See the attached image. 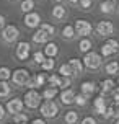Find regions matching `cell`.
I'll return each mask as SVG.
<instances>
[{
    "mask_svg": "<svg viewBox=\"0 0 119 124\" xmlns=\"http://www.w3.org/2000/svg\"><path fill=\"white\" fill-rule=\"evenodd\" d=\"M57 113H59V108H57V105L52 100H46L41 105V114L44 118H56Z\"/></svg>",
    "mask_w": 119,
    "mask_h": 124,
    "instance_id": "obj_1",
    "label": "cell"
},
{
    "mask_svg": "<svg viewBox=\"0 0 119 124\" xmlns=\"http://www.w3.org/2000/svg\"><path fill=\"white\" fill-rule=\"evenodd\" d=\"M25 105L28 106V108H31V109H34V108H38V106L41 105V95H39L34 88H31V90L25 95Z\"/></svg>",
    "mask_w": 119,
    "mask_h": 124,
    "instance_id": "obj_2",
    "label": "cell"
},
{
    "mask_svg": "<svg viewBox=\"0 0 119 124\" xmlns=\"http://www.w3.org/2000/svg\"><path fill=\"white\" fill-rule=\"evenodd\" d=\"M119 49V43L116 41V39H108L106 43L101 46V54L104 57L108 56H113V54H116Z\"/></svg>",
    "mask_w": 119,
    "mask_h": 124,
    "instance_id": "obj_3",
    "label": "cell"
},
{
    "mask_svg": "<svg viewBox=\"0 0 119 124\" xmlns=\"http://www.w3.org/2000/svg\"><path fill=\"white\" fill-rule=\"evenodd\" d=\"M83 62H85V65L88 69H98L101 65V56L96 54V52H87Z\"/></svg>",
    "mask_w": 119,
    "mask_h": 124,
    "instance_id": "obj_4",
    "label": "cell"
},
{
    "mask_svg": "<svg viewBox=\"0 0 119 124\" xmlns=\"http://www.w3.org/2000/svg\"><path fill=\"white\" fill-rule=\"evenodd\" d=\"M12 80L16 85H26L28 80H30V74H28V70H25V69H16L12 75Z\"/></svg>",
    "mask_w": 119,
    "mask_h": 124,
    "instance_id": "obj_5",
    "label": "cell"
},
{
    "mask_svg": "<svg viewBox=\"0 0 119 124\" xmlns=\"http://www.w3.org/2000/svg\"><path fill=\"white\" fill-rule=\"evenodd\" d=\"M75 33L80 34V36H87V34H90V33H91V25H90V21H87V20H77Z\"/></svg>",
    "mask_w": 119,
    "mask_h": 124,
    "instance_id": "obj_6",
    "label": "cell"
},
{
    "mask_svg": "<svg viewBox=\"0 0 119 124\" xmlns=\"http://www.w3.org/2000/svg\"><path fill=\"white\" fill-rule=\"evenodd\" d=\"M18 28L16 26H5L3 28V39H5L7 43H13V41H16V38H18Z\"/></svg>",
    "mask_w": 119,
    "mask_h": 124,
    "instance_id": "obj_7",
    "label": "cell"
},
{
    "mask_svg": "<svg viewBox=\"0 0 119 124\" xmlns=\"http://www.w3.org/2000/svg\"><path fill=\"white\" fill-rule=\"evenodd\" d=\"M7 109H8V113H12L13 116H15V114L21 113V109H23V101H21L20 98L10 100V101L7 103Z\"/></svg>",
    "mask_w": 119,
    "mask_h": 124,
    "instance_id": "obj_8",
    "label": "cell"
},
{
    "mask_svg": "<svg viewBox=\"0 0 119 124\" xmlns=\"http://www.w3.org/2000/svg\"><path fill=\"white\" fill-rule=\"evenodd\" d=\"M96 31H98V34H101V36H109V34H113L114 26L109 21H100L98 26H96Z\"/></svg>",
    "mask_w": 119,
    "mask_h": 124,
    "instance_id": "obj_9",
    "label": "cell"
},
{
    "mask_svg": "<svg viewBox=\"0 0 119 124\" xmlns=\"http://www.w3.org/2000/svg\"><path fill=\"white\" fill-rule=\"evenodd\" d=\"M28 56H30V44L23 41V43H20L16 46V57L21 59V61H26Z\"/></svg>",
    "mask_w": 119,
    "mask_h": 124,
    "instance_id": "obj_10",
    "label": "cell"
},
{
    "mask_svg": "<svg viewBox=\"0 0 119 124\" xmlns=\"http://www.w3.org/2000/svg\"><path fill=\"white\" fill-rule=\"evenodd\" d=\"M49 38H51V34L47 31L43 30V28H39V30L33 34V41H34V43H47Z\"/></svg>",
    "mask_w": 119,
    "mask_h": 124,
    "instance_id": "obj_11",
    "label": "cell"
},
{
    "mask_svg": "<svg viewBox=\"0 0 119 124\" xmlns=\"http://www.w3.org/2000/svg\"><path fill=\"white\" fill-rule=\"evenodd\" d=\"M25 23L26 26H30V28H34V26H38L39 23H41V16H39L38 13H28L25 16Z\"/></svg>",
    "mask_w": 119,
    "mask_h": 124,
    "instance_id": "obj_12",
    "label": "cell"
},
{
    "mask_svg": "<svg viewBox=\"0 0 119 124\" xmlns=\"http://www.w3.org/2000/svg\"><path fill=\"white\" fill-rule=\"evenodd\" d=\"M60 100H62L64 105H72V103L75 101V93H74V90H70V88L64 90V92L60 93Z\"/></svg>",
    "mask_w": 119,
    "mask_h": 124,
    "instance_id": "obj_13",
    "label": "cell"
},
{
    "mask_svg": "<svg viewBox=\"0 0 119 124\" xmlns=\"http://www.w3.org/2000/svg\"><path fill=\"white\" fill-rule=\"evenodd\" d=\"M93 108H95V111L98 113V114H104V111H106V101H104V96H103V95L95 100Z\"/></svg>",
    "mask_w": 119,
    "mask_h": 124,
    "instance_id": "obj_14",
    "label": "cell"
},
{
    "mask_svg": "<svg viewBox=\"0 0 119 124\" xmlns=\"http://www.w3.org/2000/svg\"><path fill=\"white\" fill-rule=\"evenodd\" d=\"M95 90H96V85H95L93 82H83L82 83V93L83 95L90 96L91 93H95Z\"/></svg>",
    "mask_w": 119,
    "mask_h": 124,
    "instance_id": "obj_15",
    "label": "cell"
},
{
    "mask_svg": "<svg viewBox=\"0 0 119 124\" xmlns=\"http://www.w3.org/2000/svg\"><path fill=\"white\" fill-rule=\"evenodd\" d=\"M113 88H114V82L111 80V78H106V80L101 82V95L113 92Z\"/></svg>",
    "mask_w": 119,
    "mask_h": 124,
    "instance_id": "obj_16",
    "label": "cell"
},
{
    "mask_svg": "<svg viewBox=\"0 0 119 124\" xmlns=\"http://www.w3.org/2000/svg\"><path fill=\"white\" fill-rule=\"evenodd\" d=\"M69 64H70V67H72V70H74V74H82L83 65H82V62L78 59H70Z\"/></svg>",
    "mask_w": 119,
    "mask_h": 124,
    "instance_id": "obj_17",
    "label": "cell"
},
{
    "mask_svg": "<svg viewBox=\"0 0 119 124\" xmlns=\"http://www.w3.org/2000/svg\"><path fill=\"white\" fill-rule=\"evenodd\" d=\"M114 8H116V3H114L113 0H106V2L101 3V12L103 13H111Z\"/></svg>",
    "mask_w": 119,
    "mask_h": 124,
    "instance_id": "obj_18",
    "label": "cell"
},
{
    "mask_svg": "<svg viewBox=\"0 0 119 124\" xmlns=\"http://www.w3.org/2000/svg\"><path fill=\"white\" fill-rule=\"evenodd\" d=\"M78 121V113L77 111H67L65 114V123L67 124H75Z\"/></svg>",
    "mask_w": 119,
    "mask_h": 124,
    "instance_id": "obj_19",
    "label": "cell"
},
{
    "mask_svg": "<svg viewBox=\"0 0 119 124\" xmlns=\"http://www.w3.org/2000/svg\"><path fill=\"white\" fill-rule=\"evenodd\" d=\"M44 54H46V56H49V57H54L57 54V44L49 43L47 46H46V49H44Z\"/></svg>",
    "mask_w": 119,
    "mask_h": 124,
    "instance_id": "obj_20",
    "label": "cell"
},
{
    "mask_svg": "<svg viewBox=\"0 0 119 124\" xmlns=\"http://www.w3.org/2000/svg\"><path fill=\"white\" fill-rule=\"evenodd\" d=\"M59 74L62 75V77H70V75L74 74V70L70 67V64H62L60 69H59Z\"/></svg>",
    "mask_w": 119,
    "mask_h": 124,
    "instance_id": "obj_21",
    "label": "cell"
},
{
    "mask_svg": "<svg viewBox=\"0 0 119 124\" xmlns=\"http://www.w3.org/2000/svg\"><path fill=\"white\" fill-rule=\"evenodd\" d=\"M52 16H54V18H64V16H65V8H64V7H60V5H57V7H54V8H52Z\"/></svg>",
    "mask_w": 119,
    "mask_h": 124,
    "instance_id": "obj_22",
    "label": "cell"
},
{
    "mask_svg": "<svg viewBox=\"0 0 119 124\" xmlns=\"http://www.w3.org/2000/svg\"><path fill=\"white\" fill-rule=\"evenodd\" d=\"M57 95V87H51V88H46L44 90V93H43V96L46 100H52L54 96Z\"/></svg>",
    "mask_w": 119,
    "mask_h": 124,
    "instance_id": "obj_23",
    "label": "cell"
},
{
    "mask_svg": "<svg viewBox=\"0 0 119 124\" xmlns=\"http://www.w3.org/2000/svg\"><path fill=\"white\" fill-rule=\"evenodd\" d=\"M33 8H34V2H33V0H23V2H21V10L25 13H30Z\"/></svg>",
    "mask_w": 119,
    "mask_h": 124,
    "instance_id": "obj_24",
    "label": "cell"
},
{
    "mask_svg": "<svg viewBox=\"0 0 119 124\" xmlns=\"http://www.w3.org/2000/svg\"><path fill=\"white\" fill-rule=\"evenodd\" d=\"M62 34H64V38H67V39H70V38H74L75 36V26H65L62 30Z\"/></svg>",
    "mask_w": 119,
    "mask_h": 124,
    "instance_id": "obj_25",
    "label": "cell"
},
{
    "mask_svg": "<svg viewBox=\"0 0 119 124\" xmlns=\"http://www.w3.org/2000/svg\"><path fill=\"white\" fill-rule=\"evenodd\" d=\"M33 80H34V85H36V87H43L44 83L47 82V77H46V74H38Z\"/></svg>",
    "mask_w": 119,
    "mask_h": 124,
    "instance_id": "obj_26",
    "label": "cell"
},
{
    "mask_svg": "<svg viewBox=\"0 0 119 124\" xmlns=\"http://www.w3.org/2000/svg\"><path fill=\"white\" fill-rule=\"evenodd\" d=\"M106 72L109 75L118 74V72H119V64H118V62H109V64L106 65Z\"/></svg>",
    "mask_w": 119,
    "mask_h": 124,
    "instance_id": "obj_27",
    "label": "cell"
},
{
    "mask_svg": "<svg viewBox=\"0 0 119 124\" xmlns=\"http://www.w3.org/2000/svg\"><path fill=\"white\" fill-rule=\"evenodd\" d=\"M10 93V85L7 83V80L0 82V96H7Z\"/></svg>",
    "mask_w": 119,
    "mask_h": 124,
    "instance_id": "obj_28",
    "label": "cell"
},
{
    "mask_svg": "<svg viewBox=\"0 0 119 124\" xmlns=\"http://www.w3.org/2000/svg\"><path fill=\"white\" fill-rule=\"evenodd\" d=\"M12 77V72L8 67H0V80H8Z\"/></svg>",
    "mask_w": 119,
    "mask_h": 124,
    "instance_id": "obj_29",
    "label": "cell"
},
{
    "mask_svg": "<svg viewBox=\"0 0 119 124\" xmlns=\"http://www.w3.org/2000/svg\"><path fill=\"white\" fill-rule=\"evenodd\" d=\"M41 65H43L44 70H52V69H54V59H52V57H47V59H44V62Z\"/></svg>",
    "mask_w": 119,
    "mask_h": 124,
    "instance_id": "obj_30",
    "label": "cell"
},
{
    "mask_svg": "<svg viewBox=\"0 0 119 124\" xmlns=\"http://www.w3.org/2000/svg\"><path fill=\"white\" fill-rule=\"evenodd\" d=\"M60 80H62V78H60L59 75H51L49 78H47V82L51 83V87H59V85H60Z\"/></svg>",
    "mask_w": 119,
    "mask_h": 124,
    "instance_id": "obj_31",
    "label": "cell"
},
{
    "mask_svg": "<svg viewBox=\"0 0 119 124\" xmlns=\"http://www.w3.org/2000/svg\"><path fill=\"white\" fill-rule=\"evenodd\" d=\"M90 47H91L90 39H82V41H80V51H83V52H88V51H90Z\"/></svg>",
    "mask_w": 119,
    "mask_h": 124,
    "instance_id": "obj_32",
    "label": "cell"
},
{
    "mask_svg": "<svg viewBox=\"0 0 119 124\" xmlns=\"http://www.w3.org/2000/svg\"><path fill=\"white\" fill-rule=\"evenodd\" d=\"M26 121H28V116H26L25 113H18V114H15V123H16V124L26 123Z\"/></svg>",
    "mask_w": 119,
    "mask_h": 124,
    "instance_id": "obj_33",
    "label": "cell"
},
{
    "mask_svg": "<svg viewBox=\"0 0 119 124\" xmlns=\"http://www.w3.org/2000/svg\"><path fill=\"white\" fill-rule=\"evenodd\" d=\"M75 101H77V105L85 106V103H87V95H83V93L77 95V96H75Z\"/></svg>",
    "mask_w": 119,
    "mask_h": 124,
    "instance_id": "obj_34",
    "label": "cell"
},
{
    "mask_svg": "<svg viewBox=\"0 0 119 124\" xmlns=\"http://www.w3.org/2000/svg\"><path fill=\"white\" fill-rule=\"evenodd\" d=\"M41 28H43V30H46L51 36H52V34H54V31H56V28H54V26H52V25H47V23H43V25H41Z\"/></svg>",
    "mask_w": 119,
    "mask_h": 124,
    "instance_id": "obj_35",
    "label": "cell"
},
{
    "mask_svg": "<svg viewBox=\"0 0 119 124\" xmlns=\"http://www.w3.org/2000/svg\"><path fill=\"white\" fill-rule=\"evenodd\" d=\"M34 61L38 62V64H43L44 62V52H36L34 54Z\"/></svg>",
    "mask_w": 119,
    "mask_h": 124,
    "instance_id": "obj_36",
    "label": "cell"
},
{
    "mask_svg": "<svg viewBox=\"0 0 119 124\" xmlns=\"http://www.w3.org/2000/svg\"><path fill=\"white\" fill-rule=\"evenodd\" d=\"M111 108H113L114 116H116V118H119V101H114V105L111 106Z\"/></svg>",
    "mask_w": 119,
    "mask_h": 124,
    "instance_id": "obj_37",
    "label": "cell"
},
{
    "mask_svg": "<svg viewBox=\"0 0 119 124\" xmlns=\"http://www.w3.org/2000/svg\"><path fill=\"white\" fill-rule=\"evenodd\" d=\"M69 85H70V80H69V77H62V80H60V85H59V87L65 88V87H69Z\"/></svg>",
    "mask_w": 119,
    "mask_h": 124,
    "instance_id": "obj_38",
    "label": "cell"
},
{
    "mask_svg": "<svg viewBox=\"0 0 119 124\" xmlns=\"http://www.w3.org/2000/svg\"><path fill=\"white\" fill-rule=\"evenodd\" d=\"M91 3H93V0H80V5L83 7V8H90Z\"/></svg>",
    "mask_w": 119,
    "mask_h": 124,
    "instance_id": "obj_39",
    "label": "cell"
},
{
    "mask_svg": "<svg viewBox=\"0 0 119 124\" xmlns=\"http://www.w3.org/2000/svg\"><path fill=\"white\" fill-rule=\"evenodd\" d=\"M104 116H106L108 119H109V118H113V116H114V113H113V108H106V111H104Z\"/></svg>",
    "mask_w": 119,
    "mask_h": 124,
    "instance_id": "obj_40",
    "label": "cell"
},
{
    "mask_svg": "<svg viewBox=\"0 0 119 124\" xmlns=\"http://www.w3.org/2000/svg\"><path fill=\"white\" fill-rule=\"evenodd\" d=\"M82 124H96V121H95L93 118H85L82 121Z\"/></svg>",
    "mask_w": 119,
    "mask_h": 124,
    "instance_id": "obj_41",
    "label": "cell"
},
{
    "mask_svg": "<svg viewBox=\"0 0 119 124\" xmlns=\"http://www.w3.org/2000/svg\"><path fill=\"white\" fill-rule=\"evenodd\" d=\"M3 26H5V18L3 15H0V30H3Z\"/></svg>",
    "mask_w": 119,
    "mask_h": 124,
    "instance_id": "obj_42",
    "label": "cell"
},
{
    "mask_svg": "<svg viewBox=\"0 0 119 124\" xmlns=\"http://www.w3.org/2000/svg\"><path fill=\"white\" fill-rule=\"evenodd\" d=\"M3 116H5V109H3V106L0 105V119H3Z\"/></svg>",
    "mask_w": 119,
    "mask_h": 124,
    "instance_id": "obj_43",
    "label": "cell"
},
{
    "mask_svg": "<svg viewBox=\"0 0 119 124\" xmlns=\"http://www.w3.org/2000/svg\"><path fill=\"white\" fill-rule=\"evenodd\" d=\"M33 124H46L43 121V119H34V121H33Z\"/></svg>",
    "mask_w": 119,
    "mask_h": 124,
    "instance_id": "obj_44",
    "label": "cell"
},
{
    "mask_svg": "<svg viewBox=\"0 0 119 124\" xmlns=\"http://www.w3.org/2000/svg\"><path fill=\"white\" fill-rule=\"evenodd\" d=\"M70 3H77V2H80V0H69Z\"/></svg>",
    "mask_w": 119,
    "mask_h": 124,
    "instance_id": "obj_45",
    "label": "cell"
},
{
    "mask_svg": "<svg viewBox=\"0 0 119 124\" xmlns=\"http://www.w3.org/2000/svg\"><path fill=\"white\" fill-rule=\"evenodd\" d=\"M114 124H119V118H118V121H116V123H114Z\"/></svg>",
    "mask_w": 119,
    "mask_h": 124,
    "instance_id": "obj_46",
    "label": "cell"
},
{
    "mask_svg": "<svg viewBox=\"0 0 119 124\" xmlns=\"http://www.w3.org/2000/svg\"><path fill=\"white\" fill-rule=\"evenodd\" d=\"M116 92H118V93H119V87H118V90H116Z\"/></svg>",
    "mask_w": 119,
    "mask_h": 124,
    "instance_id": "obj_47",
    "label": "cell"
},
{
    "mask_svg": "<svg viewBox=\"0 0 119 124\" xmlns=\"http://www.w3.org/2000/svg\"><path fill=\"white\" fill-rule=\"evenodd\" d=\"M56 2H62V0H56Z\"/></svg>",
    "mask_w": 119,
    "mask_h": 124,
    "instance_id": "obj_48",
    "label": "cell"
},
{
    "mask_svg": "<svg viewBox=\"0 0 119 124\" xmlns=\"http://www.w3.org/2000/svg\"><path fill=\"white\" fill-rule=\"evenodd\" d=\"M118 10H119V3H118Z\"/></svg>",
    "mask_w": 119,
    "mask_h": 124,
    "instance_id": "obj_49",
    "label": "cell"
},
{
    "mask_svg": "<svg viewBox=\"0 0 119 124\" xmlns=\"http://www.w3.org/2000/svg\"><path fill=\"white\" fill-rule=\"evenodd\" d=\"M21 124H26V123H21Z\"/></svg>",
    "mask_w": 119,
    "mask_h": 124,
    "instance_id": "obj_50",
    "label": "cell"
}]
</instances>
